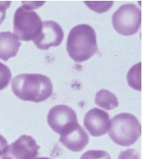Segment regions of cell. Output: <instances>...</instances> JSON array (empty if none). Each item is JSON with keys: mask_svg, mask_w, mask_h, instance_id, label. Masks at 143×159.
<instances>
[{"mask_svg": "<svg viewBox=\"0 0 143 159\" xmlns=\"http://www.w3.org/2000/svg\"><path fill=\"white\" fill-rule=\"evenodd\" d=\"M14 94L25 101L40 102L47 100L53 91L50 79L40 74H22L13 78Z\"/></svg>", "mask_w": 143, "mask_h": 159, "instance_id": "6da1fadb", "label": "cell"}, {"mask_svg": "<svg viewBox=\"0 0 143 159\" xmlns=\"http://www.w3.org/2000/svg\"><path fill=\"white\" fill-rule=\"evenodd\" d=\"M67 50L75 62H83L92 57L97 51L94 29L85 24L73 27L67 38Z\"/></svg>", "mask_w": 143, "mask_h": 159, "instance_id": "7a4b0ae2", "label": "cell"}, {"mask_svg": "<svg viewBox=\"0 0 143 159\" xmlns=\"http://www.w3.org/2000/svg\"><path fill=\"white\" fill-rule=\"evenodd\" d=\"M141 135V125L132 114L123 113L110 121L109 136L115 143L129 146L136 142Z\"/></svg>", "mask_w": 143, "mask_h": 159, "instance_id": "3957f363", "label": "cell"}, {"mask_svg": "<svg viewBox=\"0 0 143 159\" xmlns=\"http://www.w3.org/2000/svg\"><path fill=\"white\" fill-rule=\"evenodd\" d=\"M29 3L18 7L14 16V34L18 40L29 41L41 32L42 22L39 16Z\"/></svg>", "mask_w": 143, "mask_h": 159, "instance_id": "277c9868", "label": "cell"}, {"mask_svg": "<svg viewBox=\"0 0 143 159\" xmlns=\"http://www.w3.org/2000/svg\"><path fill=\"white\" fill-rule=\"evenodd\" d=\"M142 22L141 10L133 3H126L119 7L112 17L114 29L119 34L130 36L136 33Z\"/></svg>", "mask_w": 143, "mask_h": 159, "instance_id": "5b68a950", "label": "cell"}, {"mask_svg": "<svg viewBox=\"0 0 143 159\" xmlns=\"http://www.w3.org/2000/svg\"><path fill=\"white\" fill-rule=\"evenodd\" d=\"M47 123L54 132L61 136L69 132L78 124L75 111L67 105H57L47 115Z\"/></svg>", "mask_w": 143, "mask_h": 159, "instance_id": "8992f818", "label": "cell"}, {"mask_svg": "<svg viewBox=\"0 0 143 159\" xmlns=\"http://www.w3.org/2000/svg\"><path fill=\"white\" fill-rule=\"evenodd\" d=\"M39 148L32 137L22 135L6 147L2 159H35Z\"/></svg>", "mask_w": 143, "mask_h": 159, "instance_id": "52a82bcc", "label": "cell"}, {"mask_svg": "<svg viewBox=\"0 0 143 159\" xmlns=\"http://www.w3.org/2000/svg\"><path fill=\"white\" fill-rule=\"evenodd\" d=\"M64 33L61 26L54 21L42 22L41 32L33 40L38 49L47 50L51 47H57L61 44Z\"/></svg>", "mask_w": 143, "mask_h": 159, "instance_id": "ba28073f", "label": "cell"}, {"mask_svg": "<svg viewBox=\"0 0 143 159\" xmlns=\"http://www.w3.org/2000/svg\"><path fill=\"white\" fill-rule=\"evenodd\" d=\"M83 124L92 136H101L109 129V115L105 111L94 108L86 113Z\"/></svg>", "mask_w": 143, "mask_h": 159, "instance_id": "9c48e42d", "label": "cell"}, {"mask_svg": "<svg viewBox=\"0 0 143 159\" xmlns=\"http://www.w3.org/2000/svg\"><path fill=\"white\" fill-rule=\"evenodd\" d=\"M60 141L73 152L81 151L89 142V136L79 124L69 132L61 136Z\"/></svg>", "mask_w": 143, "mask_h": 159, "instance_id": "30bf717a", "label": "cell"}, {"mask_svg": "<svg viewBox=\"0 0 143 159\" xmlns=\"http://www.w3.org/2000/svg\"><path fill=\"white\" fill-rule=\"evenodd\" d=\"M21 45L18 38L10 32L0 33V59L6 61L15 57Z\"/></svg>", "mask_w": 143, "mask_h": 159, "instance_id": "8fae6325", "label": "cell"}, {"mask_svg": "<svg viewBox=\"0 0 143 159\" xmlns=\"http://www.w3.org/2000/svg\"><path fill=\"white\" fill-rule=\"evenodd\" d=\"M95 102L98 107L106 110L113 109L119 105L116 95L105 89H102L97 93Z\"/></svg>", "mask_w": 143, "mask_h": 159, "instance_id": "7c38bea8", "label": "cell"}, {"mask_svg": "<svg viewBox=\"0 0 143 159\" xmlns=\"http://www.w3.org/2000/svg\"><path fill=\"white\" fill-rule=\"evenodd\" d=\"M141 63H138L129 70L127 75V80L129 86L138 90H141Z\"/></svg>", "mask_w": 143, "mask_h": 159, "instance_id": "4fadbf2b", "label": "cell"}, {"mask_svg": "<svg viewBox=\"0 0 143 159\" xmlns=\"http://www.w3.org/2000/svg\"><path fill=\"white\" fill-rule=\"evenodd\" d=\"M89 7V8L96 11L97 13L105 12L109 10L113 4V1L105 2H94V1H86L84 2Z\"/></svg>", "mask_w": 143, "mask_h": 159, "instance_id": "5bb4252c", "label": "cell"}, {"mask_svg": "<svg viewBox=\"0 0 143 159\" xmlns=\"http://www.w3.org/2000/svg\"><path fill=\"white\" fill-rule=\"evenodd\" d=\"M12 78V73L9 67L0 62V90L8 86Z\"/></svg>", "mask_w": 143, "mask_h": 159, "instance_id": "9a60e30c", "label": "cell"}, {"mask_svg": "<svg viewBox=\"0 0 143 159\" xmlns=\"http://www.w3.org/2000/svg\"><path fill=\"white\" fill-rule=\"evenodd\" d=\"M80 159H111V157L105 151L89 150L83 154Z\"/></svg>", "mask_w": 143, "mask_h": 159, "instance_id": "2e32d148", "label": "cell"}, {"mask_svg": "<svg viewBox=\"0 0 143 159\" xmlns=\"http://www.w3.org/2000/svg\"><path fill=\"white\" fill-rule=\"evenodd\" d=\"M118 159H140V157L136 150L128 149L121 152Z\"/></svg>", "mask_w": 143, "mask_h": 159, "instance_id": "e0dca14e", "label": "cell"}, {"mask_svg": "<svg viewBox=\"0 0 143 159\" xmlns=\"http://www.w3.org/2000/svg\"><path fill=\"white\" fill-rule=\"evenodd\" d=\"M10 1H0V25L4 20L7 9L10 6Z\"/></svg>", "mask_w": 143, "mask_h": 159, "instance_id": "ac0fdd59", "label": "cell"}, {"mask_svg": "<svg viewBox=\"0 0 143 159\" xmlns=\"http://www.w3.org/2000/svg\"><path fill=\"white\" fill-rule=\"evenodd\" d=\"M7 146V142L6 139L0 135V157H1Z\"/></svg>", "mask_w": 143, "mask_h": 159, "instance_id": "d6986e66", "label": "cell"}, {"mask_svg": "<svg viewBox=\"0 0 143 159\" xmlns=\"http://www.w3.org/2000/svg\"><path fill=\"white\" fill-rule=\"evenodd\" d=\"M36 159H50L49 158H47V157H40V158H38Z\"/></svg>", "mask_w": 143, "mask_h": 159, "instance_id": "ffe728a7", "label": "cell"}]
</instances>
